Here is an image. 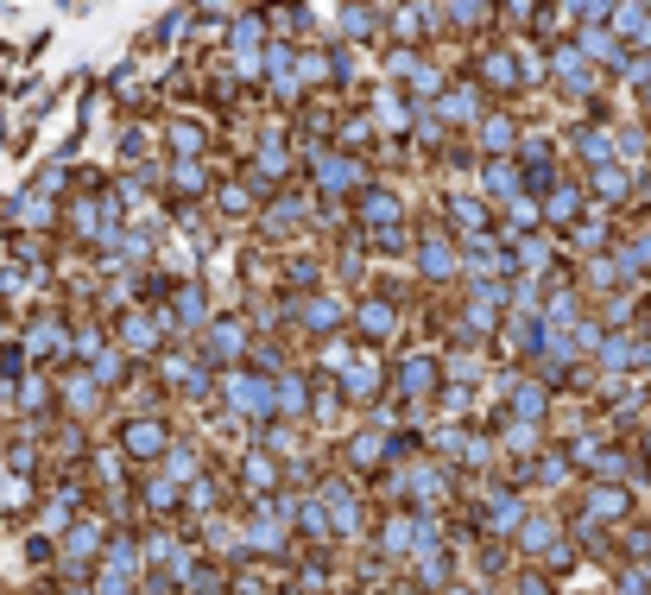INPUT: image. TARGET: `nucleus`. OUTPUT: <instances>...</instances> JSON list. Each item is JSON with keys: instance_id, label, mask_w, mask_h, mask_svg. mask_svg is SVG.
I'll use <instances>...</instances> for the list:
<instances>
[{"instance_id": "nucleus-23", "label": "nucleus", "mask_w": 651, "mask_h": 595, "mask_svg": "<svg viewBox=\"0 0 651 595\" xmlns=\"http://www.w3.org/2000/svg\"><path fill=\"white\" fill-rule=\"evenodd\" d=\"M544 70H551V77L563 82V89H570L575 101H589V96H594V82H601V77L589 70V64L575 58V45H570V39H556V45H551V58H544Z\"/></svg>"}, {"instance_id": "nucleus-34", "label": "nucleus", "mask_w": 651, "mask_h": 595, "mask_svg": "<svg viewBox=\"0 0 651 595\" xmlns=\"http://www.w3.org/2000/svg\"><path fill=\"white\" fill-rule=\"evenodd\" d=\"M481 26H494V13H487V7H474V0L443 7V32H481Z\"/></svg>"}, {"instance_id": "nucleus-42", "label": "nucleus", "mask_w": 651, "mask_h": 595, "mask_svg": "<svg viewBox=\"0 0 651 595\" xmlns=\"http://www.w3.org/2000/svg\"><path fill=\"white\" fill-rule=\"evenodd\" d=\"M336 595H361V589H336Z\"/></svg>"}, {"instance_id": "nucleus-7", "label": "nucleus", "mask_w": 651, "mask_h": 595, "mask_svg": "<svg viewBox=\"0 0 651 595\" xmlns=\"http://www.w3.org/2000/svg\"><path fill=\"white\" fill-rule=\"evenodd\" d=\"M285 311H292V323L304 330L310 342H329L348 330V304H342L336 292H304V298H285Z\"/></svg>"}, {"instance_id": "nucleus-13", "label": "nucleus", "mask_w": 651, "mask_h": 595, "mask_svg": "<svg viewBox=\"0 0 651 595\" xmlns=\"http://www.w3.org/2000/svg\"><path fill=\"white\" fill-rule=\"evenodd\" d=\"M240 552H254V557H285L292 552V526L273 514V500L254 507V514H240Z\"/></svg>"}, {"instance_id": "nucleus-12", "label": "nucleus", "mask_w": 651, "mask_h": 595, "mask_svg": "<svg viewBox=\"0 0 651 595\" xmlns=\"http://www.w3.org/2000/svg\"><path fill=\"white\" fill-rule=\"evenodd\" d=\"M386 380H393V361H379V349H355V361L336 374L342 399H355V406H374L386 393Z\"/></svg>"}, {"instance_id": "nucleus-6", "label": "nucleus", "mask_w": 651, "mask_h": 595, "mask_svg": "<svg viewBox=\"0 0 651 595\" xmlns=\"http://www.w3.org/2000/svg\"><path fill=\"white\" fill-rule=\"evenodd\" d=\"M436 462L468 469V476H487L500 462V450H494V437L474 431V425H443V431H436Z\"/></svg>"}, {"instance_id": "nucleus-8", "label": "nucleus", "mask_w": 651, "mask_h": 595, "mask_svg": "<svg viewBox=\"0 0 651 595\" xmlns=\"http://www.w3.org/2000/svg\"><path fill=\"white\" fill-rule=\"evenodd\" d=\"M393 387H398V399H405V406H431V399L443 393V355H431V349H412V355H398Z\"/></svg>"}, {"instance_id": "nucleus-43", "label": "nucleus", "mask_w": 651, "mask_h": 595, "mask_svg": "<svg viewBox=\"0 0 651 595\" xmlns=\"http://www.w3.org/2000/svg\"><path fill=\"white\" fill-rule=\"evenodd\" d=\"M292 595H297V589H292Z\"/></svg>"}, {"instance_id": "nucleus-41", "label": "nucleus", "mask_w": 651, "mask_h": 595, "mask_svg": "<svg viewBox=\"0 0 651 595\" xmlns=\"http://www.w3.org/2000/svg\"><path fill=\"white\" fill-rule=\"evenodd\" d=\"M443 595H474V589H468V583H450V589H443Z\"/></svg>"}, {"instance_id": "nucleus-1", "label": "nucleus", "mask_w": 651, "mask_h": 595, "mask_svg": "<svg viewBox=\"0 0 651 595\" xmlns=\"http://www.w3.org/2000/svg\"><path fill=\"white\" fill-rule=\"evenodd\" d=\"M247 355H254V330H247V318L216 311V318H209V330L197 336V361L209 368V374H235Z\"/></svg>"}, {"instance_id": "nucleus-35", "label": "nucleus", "mask_w": 651, "mask_h": 595, "mask_svg": "<svg viewBox=\"0 0 651 595\" xmlns=\"http://www.w3.org/2000/svg\"><path fill=\"white\" fill-rule=\"evenodd\" d=\"M216 203H221V216H254V191H247V184H240V191L235 184H221Z\"/></svg>"}, {"instance_id": "nucleus-31", "label": "nucleus", "mask_w": 651, "mask_h": 595, "mask_svg": "<svg viewBox=\"0 0 651 595\" xmlns=\"http://www.w3.org/2000/svg\"><path fill=\"white\" fill-rule=\"evenodd\" d=\"M197 476H203L197 443H178V437H171V450H165V481H178V488H190Z\"/></svg>"}, {"instance_id": "nucleus-10", "label": "nucleus", "mask_w": 651, "mask_h": 595, "mask_svg": "<svg viewBox=\"0 0 651 595\" xmlns=\"http://www.w3.org/2000/svg\"><path fill=\"white\" fill-rule=\"evenodd\" d=\"M582 526H594V533H613V526H627L632 519V488L627 481H589L582 488Z\"/></svg>"}, {"instance_id": "nucleus-21", "label": "nucleus", "mask_w": 651, "mask_h": 595, "mask_svg": "<svg viewBox=\"0 0 651 595\" xmlns=\"http://www.w3.org/2000/svg\"><path fill=\"white\" fill-rule=\"evenodd\" d=\"M374 552L393 564H412L417 552V514H379L374 519Z\"/></svg>"}, {"instance_id": "nucleus-32", "label": "nucleus", "mask_w": 651, "mask_h": 595, "mask_svg": "<svg viewBox=\"0 0 651 595\" xmlns=\"http://www.w3.org/2000/svg\"><path fill=\"white\" fill-rule=\"evenodd\" d=\"M336 32H342V39H379V32H386V13L348 7V13H336Z\"/></svg>"}, {"instance_id": "nucleus-15", "label": "nucleus", "mask_w": 651, "mask_h": 595, "mask_svg": "<svg viewBox=\"0 0 651 595\" xmlns=\"http://www.w3.org/2000/svg\"><path fill=\"white\" fill-rule=\"evenodd\" d=\"M235 488L254 500V507H266V500H278V488H285V469H278L266 450H240L235 457Z\"/></svg>"}, {"instance_id": "nucleus-20", "label": "nucleus", "mask_w": 651, "mask_h": 595, "mask_svg": "<svg viewBox=\"0 0 651 595\" xmlns=\"http://www.w3.org/2000/svg\"><path fill=\"white\" fill-rule=\"evenodd\" d=\"M285 178H292V146L273 134V139H266V146L254 153V159H247V191H266V197H273Z\"/></svg>"}, {"instance_id": "nucleus-38", "label": "nucleus", "mask_w": 651, "mask_h": 595, "mask_svg": "<svg viewBox=\"0 0 651 595\" xmlns=\"http://www.w3.org/2000/svg\"><path fill=\"white\" fill-rule=\"evenodd\" d=\"M513 595H556V589H551V576H544V570H519L513 576Z\"/></svg>"}, {"instance_id": "nucleus-9", "label": "nucleus", "mask_w": 651, "mask_h": 595, "mask_svg": "<svg viewBox=\"0 0 651 595\" xmlns=\"http://www.w3.org/2000/svg\"><path fill=\"white\" fill-rule=\"evenodd\" d=\"M209 285L203 279H184V285H171V304H165V336H203L209 330Z\"/></svg>"}, {"instance_id": "nucleus-16", "label": "nucleus", "mask_w": 651, "mask_h": 595, "mask_svg": "<svg viewBox=\"0 0 651 595\" xmlns=\"http://www.w3.org/2000/svg\"><path fill=\"white\" fill-rule=\"evenodd\" d=\"M500 412L519 418V425H544L551 418V387L532 374H506V387H500Z\"/></svg>"}, {"instance_id": "nucleus-40", "label": "nucleus", "mask_w": 651, "mask_h": 595, "mask_svg": "<svg viewBox=\"0 0 651 595\" xmlns=\"http://www.w3.org/2000/svg\"><path fill=\"white\" fill-rule=\"evenodd\" d=\"M639 108H645V120H651V82H645V89H639Z\"/></svg>"}, {"instance_id": "nucleus-36", "label": "nucleus", "mask_w": 651, "mask_h": 595, "mask_svg": "<svg viewBox=\"0 0 651 595\" xmlns=\"http://www.w3.org/2000/svg\"><path fill=\"white\" fill-rule=\"evenodd\" d=\"M171 184H178L184 197H203V191H209V172H203V165H171Z\"/></svg>"}, {"instance_id": "nucleus-18", "label": "nucleus", "mask_w": 651, "mask_h": 595, "mask_svg": "<svg viewBox=\"0 0 651 595\" xmlns=\"http://www.w3.org/2000/svg\"><path fill=\"white\" fill-rule=\"evenodd\" d=\"M537 216H544V228H575V222L589 216V191H582V178H556L544 197H537Z\"/></svg>"}, {"instance_id": "nucleus-37", "label": "nucleus", "mask_w": 651, "mask_h": 595, "mask_svg": "<svg viewBox=\"0 0 651 595\" xmlns=\"http://www.w3.org/2000/svg\"><path fill=\"white\" fill-rule=\"evenodd\" d=\"M120 374H127V355H120V349H101L96 355V380L101 387H120Z\"/></svg>"}, {"instance_id": "nucleus-27", "label": "nucleus", "mask_w": 651, "mask_h": 595, "mask_svg": "<svg viewBox=\"0 0 651 595\" xmlns=\"http://www.w3.org/2000/svg\"><path fill=\"white\" fill-rule=\"evenodd\" d=\"M412 564H417V595H443L455 583V552H450V545L412 552Z\"/></svg>"}, {"instance_id": "nucleus-19", "label": "nucleus", "mask_w": 651, "mask_h": 595, "mask_svg": "<svg viewBox=\"0 0 651 595\" xmlns=\"http://www.w3.org/2000/svg\"><path fill=\"white\" fill-rule=\"evenodd\" d=\"M120 450L134 462H165V450H171V425L165 418H127V431H120Z\"/></svg>"}, {"instance_id": "nucleus-29", "label": "nucleus", "mask_w": 651, "mask_h": 595, "mask_svg": "<svg viewBox=\"0 0 651 595\" xmlns=\"http://www.w3.org/2000/svg\"><path fill=\"white\" fill-rule=\"evenodd\" d=\"M570 235V247L582 260H594V254H613V222H608V209H589V216L575 222V228H563Z\"/></svg>"}, {"instance_id": "nucleus-30", "label": "nucleus", "mask_w": 651, "mask_h": 595, "mask_svg": "<svg viewBox=\"0 0 651 595\" xmlns=\"http://www.w3.org/2000/svg\"><path fill=\"white\" fill-rule=\"evenodd\" d=\"M374 127H386V134H412V120H417V101L405 96V89H379L374 96Z\"/></svg>"}, {"instance_id": "nucleus-26", "label": "nucleus", "mask_w": 651, "mask_h": 595, "mask_svg": "<svg viewBox=\"0 0 651 595\" xmlns=\"http://www.w3.org/2000/svg\"><path fill=\"white\" fill-rule=\"evenodd\" d=\"M474 139H481V153H487V159H513V153H519V120L506 115V108H487L481 127H474Z\"/></svg>"}, {"instance_id": "nucleus-5", "label": "nucleus", "mask_w": 651, "mask_h": 595, "mask_svg": "<svg viewBox=\"0 0 651 595\" xmlns=\"http://www.w3.org/2000/svg\"><path fill=\"white\" fill-rule=\"evenodd\" d=\"M393 431L398 425H379V418H367V425H355V431L342 437V469L348 476H379L386 462H393Z\"/></svg>"}, {"instance_id": "nucleus-22", "label": "nucleus", "mask_w": 651, "mask_h": 595, "mask_svg": "<svg viewBox=\"0 0 651 595\" xmlns=\"http://www.w3.org/2000/svg\"><path fill=\"white\" fill-rule=\"evenodd\" d=\"M582 191H589V209H620V203H632V172H620V165H601V172H582Z\"/></svg>"}, {"instance_id": "nucleus-39", "label": "nucleus", "mask_w": 651, "mask_h": 595, "mask_svg": "<svg viewBox=\"0 0 651 595\" xmlns=\"http://www.w3.org/2000/svg\"><path fill=\"white\" fill-rule=\"evenodd\" d=\"M96 545H101L96 526H77V533H70V552H96Z\"/></svg>"}, {"instance_id": "nucleus-33", "label": "nucleus", "mask_w": 651, "mask_h": 595, "mask_svg": "<svg viewBox=\"0 0 651 595\" xmlns=\"http://www.w3.org/2000/svg\"><path fill=\"white\" fill-rule=\"evenodd\" d=\"M139 488H146V507H152V514H165V519H171V514H184V488H178V481L146 476Z\"/></svg>"}, {"instance_id": "nucleus-14", "label": "nucleus", "mask_w": 651, "mask_h": 595, "mask_svg": "<svg viewBox=\"0 0 651 595\" xmlns=\"http://www.w3.org/2000/svg\"><path fill=\"white\" fill-rule=\"evenodd\" d=\"M398 323L405 318H398L393 298H361L355 311H348V330L361 336V349H386V342L398 336Z\"/></svg>"}, {"instance_id": "nucleus-3", "label": "nucleus", "mask_w": 651, "mask_h": 595, "mask_svg": "<svg viewBox=\"0 0 651 595\" xmlns=\"http://www.w3.org/2000/svg\"><path fill=\"white\" fill-rule=\"evenodd\" d=\"M544 77V64L525 58V51H513V45H494V51H481V64H474V89L487 96H513V89H525V82Z\"/></svg>"}, {"instance_id": "nucleus-25", "label": "nucleus", "mask_w": 651, "mask_h": 595, "mask_svg": "<svg viewBox=\"0 0 651 595\" xmlns=\"http://www.w3.org/2000/svg\"><path fill=\"white\" fill-rule=\"evenodd\" d=\"M513 545H519L525 557H537V564H544V557H551L556 545H563V519L544 514V507H532V514H525V526L513 533Z\"/></svg>"}, {"instance_id": "nucleus-11", "label": "nucleus", "mask_w": 651, "mask_h": 595, "mask_svg": "<svg viewBox=\"0 0 651 595\" xmlns=\"http://www.w3.org/2000/svg\"><path fill=\"white\" fill-rule=\"evenodd\" d=\"M412 260H417V273L431 279V285H436V279H462V247L450 241V228H443V222H424V228H417Z\"/></svg>"}, {"instance_id": "nucleus-2", "label": "nucleus", "mask_w": 651, "mask_h": 595, "mask_svg": "<svg viewBox=\"0 0 651 595\" xmlns=\"http://www.w3.org/2000/svg\"><path fill=\"white\" fill-rule=\"evenodd\" d=\"M310 191L329 203V209H336L342 197H361V191H367V165H361V153L316 146V153H310Z\"/></svg>"}, {"instance_id": "nucleus-28", "label": "nucleus", "mask_w": 651, "mask_h": 595, "mask_svg": "<svg viewBox=\"0 0 651 595\" xmlns=\"http://www.w3.org/2000/svg\"><path fill=\"white\" fill-rule=\"evenodd\" d=\"M494 197H500V209L525 197V184H519V165L513 159H481V203H494Z\"/></svg>"}, {"instance_id": "nucleus-4", "label": "nucleus", "mask_w": 651, "mask_h": 595, "mask_svg": "<svg viewBox=\"0 0 651 595\" xmlns=\"http://www.w3.org/2000/svg\"><path fill=\"white\" fill-rule=\"evenodd\" d=\"M216 399L228 418H247V425H273V380L266 374H216Z\"/></svg>"}, {"instance_id": "nucleus-24", "label": "nucleus", "mask_w": 651, "mask_h": 595, "mask_svg": "<svg viewBox=\"0 0 651 595\" xmlns=\"http://www.w3.org/2000/svg\"><path fill=\"white\" fill-rule=\"evenodd\" d=\"M165 318H152V311H127V318H120V355H158V349H165Z\"/></svg>"}, {"instance_id": "nucleus-17", "label": "nucleus", "mask_w": 651, "mask_h": 595, "mask_svg": "<svg viewBox=\"0 0 651 595\" xmlns=\"http://www.w3.org/2000/svg\"><path fill=\"white\" fill-rule=\"evenodd\" d=\"M355 216H361V235H386V228H405V197L393 184H367L355 197Z\"/></svg>"}]
</instances>
